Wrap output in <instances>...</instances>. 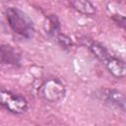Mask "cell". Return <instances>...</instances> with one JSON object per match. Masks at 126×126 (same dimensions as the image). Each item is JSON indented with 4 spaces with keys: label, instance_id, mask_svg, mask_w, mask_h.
Returning a JSON list of instances; mask_svg holds the SVG:
<instances>
[{
    "label": "cell",
    "instance_id": "5b68a950",
    "mask_svg": "<svg viewBox=\"0 0 126 126\" xmlns=\"http://www.w3.org/2000/svg\"><path fill=\"white\" fill-rule=\"evenodd\" d=\"M102 64L105 66L107 71L115 78H123L126 75V63L121 58L110 54Z\"/></svg>",
    "mask_w": 126,
    "mask_h": 126
},
{
    "label": "cell",
    "instance_id": "ba28073f",
    "mask_svg": "<svg viewBox=\"0 0 126 126\" xmlns=\"http://www.w3.org/2000/svg\"><path fill=\"white\" fill-rule=\"evenodd\" d=\"M88 49L101 63L111 54L102 43H100L98 41H95V40H91L88 43Z\"/></svg>",
    "mask_w": 126,
    "mask_h": 126
},
{
    "label": "cell",
    "instance_id": "8992f818",
    "mask_svg": "<svg viewBox=\"0 0 126 126\" xmlns=\"http://www.w3.org/2000/svg\"><path fill=\"white\" fill-rule=\"evenodd\" d=\"M1 63L4 65L19 66L21 63V53L10 44H2L0 47Z\"/></svg>",
    "mask_w": 126,
    "mask_h": 126
},
{
    "label": "cell",
    "instance_id": "7a4b0ae2",
    "mask_svg": "<svg viewBox=\"0 0 126 126\" xmlns=\"http://www.w3.org/2000/svg\"><path fill=\"white\" fill-rule=\"evenodd\" d=\"M66 95V87L57 78L49 77L44 79L38 87V96L47 102H58Z\"/></svg>",
    "mask_w": 126,
    "mask_h": 126
},
{
    "label": "cell",
    "instance_id": "52a82bcc",
    "mask_svg": "<svg viewBox=\"0 0 126 126\" xmlns=\"http://www.w3.org/2000/svg\"><path fill=\"white\" fill-rule=\"evenodd\" d=\"M43 29L50 37L55 38L59 33H61V26L58 17L53 14L46 16L43 22Z\"/></svg>",
    "mask_w": 126,
    "mask_h": 126
},
{
    "label": "cell",
    "instance_id": "30bf717a",
    "mask_svg": "<svg viewBox=\"0 0 126 126\" xmlns=\"http://www.w3.org/2000/svg\"><path fill=\"white\" fill-rule=\"evenodd\" d=\"M54 39H55L56 43L62 49H64V50H71V48L73 47V41H72V39L68 35H66V34H64L62 32L59 33Z\"/></svg>",
    "mask_w": 126,
    "mask_h": 126
},
{
    "label": "cell",
    "instance_id": "8fae6325",
    "mask_svg": "<svg viewBox=\"0 0 126 126\" xmlns=\"http://www.w3.org/2000/svg\"><path fill=\"white\" fill-rule=\"evenodd\" d=\"M111 20L114 22V24L116 26H118L119 28H121L122 30H124L126 32V17L120 14H113L111 16Z\"/></svg>",
    "mask_w": 126,
    "mask_h": 126
},
{
    "label": "cell",
    "instance_id": "6da1fadb",
    "mask_svg": "<svg viewBox=\"0 0 126 126\" xmlns=\"http://www.w3.org/2000/svg\"><path fill=\"white\" fill-rule=\"evenodd\" d=\"M6 20L11 30L17 34L31 38L34 33V25L32 19L17 7H8L5 11Z\"/></svg>",
    "mask_w": 126,
    "mask_h": 126
},
{
    "label": "cell",
    "instance_id": "277c9868",
    "mask_svg": "<svg viewBox=\"0 0 126 126\" xmlns=\"http://www.w3.org/2000/svg\"><path fill=\"white\" fill-rule=\"evenodd\" d=\"M99 96L105 101V103L126 112V95L120 91L113 89L100 90Z\"/></svg>",
    "mask_w": 126,
    "mask_h": 126
},
{
    "label": "cell",
    "instance_id": "9c48e42d",
    "mask_svg": "<svg viewBox=\"0 0 126 126\" xmlns=\"http://www.w3.org/2000/svg\"><path fill=\"white\" fill-rule=\"evenodd\" d=\"M70 5L73 7L74 10H76L77 12L86 15V16H92L94 15L96 12V9L94 7V5L90 2V1H86V0H74L70 2Z\"/></svg>",
    "mask_w": 126,
    "mask_h": 126
},
{
    "label": "cell",
    "instance_id": "3957f363",
    "mask_svg": "<svg viewBox=\"0 0 126 126\" xmlns=\"http://www.w3.org/2000/svg\"><path fill=\"white\" fill-rule=\"evenodd\" d=\"M0 103L3 108L13 114L25 113L29 108V103L23 95L4 89L0 93Z\"/></svg>",
    "mask_w": 126,
    "mask_h": 126
}]
</instances>
